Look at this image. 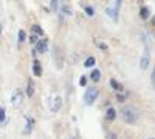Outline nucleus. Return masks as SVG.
Here are the masks:
<instances>
[{
  "mask_svg": "<svg viewBox=\"0 0 155 139\" xmlns=\"http://www.w3.org/2000/svg\"><path fill=\"white\" fill-rule=\"evenodd\" d=\"M121 115H123L124 122H127V124H135L138 121V115H137L135 108H132V107H124Z\"/></svg>",
  "mask_w": 155,
  "mask_h": 139,
  "instance_id": "f257e3e1",
  "label": "nucleus"
},
{
  "mask_svg": "<svg viewBox=\"0 0 155 139\" xmlns=\"http://www.w3.org/2000/svg\"><path fill=\"white\" fill-rule=\"evenodd\" d=\"M98 96H99V90L96 87H90V88H87L85 90V94H84V102L87 104V105H92L95 100L98 99Z\"/></svg>",
  "mask_w": 155,
  "mask_h": 139,
  "instance_id": "f03ea898",
  "label": "nucleus"
},
{
  "mask_svg": "<svg viewBox=\"0 0 155 139\" xmlns=\"http://www.w3.org/2000/svg\"><path fill=\"white\" fill-rule=\"evenodd\" d=\"M121 3H123V2H112V5L106 8V14H107L113 22H118V11H120Z\"/></svg>",
  "mask_w": 155,
  "mask_h": 139,
  "instance_id": "7ed1b4c3",
  "label": "nucleus"
},
{
  "mask_svg": "<svg viewBox=\"0 0 155 139\" xmlns=\"http://www.w3.org/2000/svg\"><path fill=\"white\" fill-rule=\"evenodd\" d=\"M144 45H146V48H144V51H143V56H141V60H140V67L143 68V70H146L147 67H149V64H150V51H149V42H147V39L144 37Z\"/></svg>",
  "mask_w": 155,
  "mask_h": 139,
  "instance_id": "20e7f679",
  "label": "nucleus"
},
{
  "mask_svg": "<svg viewBox=\"0 0 155 139\" xmlns=\"http://www.w3.org/2000/svg\"><path fill=\"white\" fill-rule=\"evenodd\" d=\"M11 102H12V107H19L22 102H23V93L20 88L12 91V96H11Z\"/></svg>",
  "mask_w": 155,
  "mask_h": 139,
  "instance_id": "39448f33",
  "label": "nucleus"
},
{
  "mask_svg": "<svg viewBox=\"0 0 155 139\" xmlns=\"http://www.w3.org/2000/svg\"><path fill=\"white\" fill-rule=\"evenodd\" d=\"M54 65L58 67V70L64 68V54L59 46H54Z\"/></svg>",
  "mask_w": 155,
  "mask_h": 139,
  "instance_id": "423d86ee",
  "label": "nucleus"
},
{
  "mask_svg": "<svg viewBox=\"0 0 155 139\" xmlns=\"http://www.w3.org/2000/svg\"><path fill=\"white\" fill-rule=\"evenodd\" d=\"M47 49H48V40L42 39V40H39L36 43V49H34V51L36 53H47Z\"/></svg>",
  "mask_w": 155,
  "mask_h": 139,
  "instance_id": "0eeeda50",
  "label": "nucleus"
},
{
  "mask_svg": "<svg viewBox=\"0 0 155 139\" xmlns=\"http://www.w3.org/2000/svg\"><path fill=\"white\" fill-rule=\"evenodd\" d=\"M33 73H34V76H42V67H41V62L39 60H36L34 59V62H33Z\"/></svg>",
  "mask_w": 155,
  "mask_h": 139,
  "instance_id": "6e6552de",
  "label": "nucleus"
},
{
  "mask_svg": "<svg viewBox=\"0 0 155 139\" xmlns=\"http://www.w3.org/2000/svg\"><path fill=\"white\" fill-rule=\"evenodd\" d=\"M149 16H150V9L147 6H141L140 8V17L143 20H146V19H149Z\"/></svg>",
  "mask_w": 155,
  "mask_h": 139,
  "instance_id": "1a4fd4ad",
  "label": "nucleus"
},
{
  "mask_svg": "<svg viewBox=\"0 0 155 139\" xmlns=\"http://www.w3.org/2000/svg\"><path fill=\"white\" fill-rule=\"evenodd\" d=\"M61 102H62V99H61L59 96H56V97L53 99V104H51V111H58V110L61 108Z\"/></svg>",
  "mask_w": 155,
  "mask_h": 139,
  "instance_id": "9d476101",
  "label": "nucleus"
},
{
  "mask_svg": "<svg viewBox=\"0 0 155 139\" xmlns=\"http://www.w3.org/2000/svg\"><path fill=\"white\" fill-rule=\"evenodd\" d=\"M106 118H107L109 121H113V119L116 118V110H115L113 107H109V108H107V111H106Z\"/></svg>",
  "mask_w": 155,
  "mask_h": 139,
  "instance_id": "9b49d317",
  "label": "nucleus"
},
{
  "mask_svg": "<svg viewBox=\"0 0 155 139\" xmlns=\"http://www.w3.org/2000/svg\"><path fill=\"white\" fill-rule=\"evenodd\" d=\"M90 79H92L93 82H98V81L101 79V71H99L98 68H93L92 74H90Z\"/></svg>",
  "mask_w": 155,
  "mask_h": 139,
  "instance_id": "f8f14e48",
  "label": "nucleus"
},
{
  "mask_svg": "<svg viewBox=\"0 0 155 139\" xmlns=\"http://www.w3.org/2000/svg\"><path fill=\"white\" fill-rule=\"evenodd\" d=\"M27 96H34V82L33 81H28L27 84Z\"/></svg>",
  "mask_w": 155,
  "mask_h": 139,
  "instance_id": "ddd939ff",
  "label": "nucleus"
},
{
  "mask_svg": "<svg viewBox=\"0 0 155 139\" xmlns=\"http://www.w3.org/2000/svg\"><path fill=\"white\" fill-rule=\"evenodd\" d=\"M110 87L113 88V90H116L118 93H120V91H123V85H121L118 81H115V79H112V81H110Z\"/></svg>",
  "mask_w": 155,
  "mask_h": 139,
  "instance_id": "4468645a",
  "label": "nucleus"
},
{
  "mask_svg": "<svg viewBox=\"0 0 155 139\" xmlns=\"http://www.w3.org/2000/svg\"><path fill=\"white\" fill-rule=\"evenodd\" d=\"M95 62H96V59H95L93 56H90V57H87V59H85L84 67H85V68H92V67L95 65Z\"/></svg>",
  "mask_w": 155,
  "mask_h": 139,
  "instance_id": "2eb2a0df",
  "label": "nucleus"
},
{
  "mask_svg": "<svg viewBox=\"0 0 155 139\" xmlns=\"http://www.w3.org/2000/svg\"><path fill=\"white\" fill-rule=\"evenodd\" d=\"M31 31H33V34H36V36H44V30L39 27V25H33Z\"/></svg>",
  "mask_w": 155,
  "mask_h": 139,
  "instance_id": "dca6fc26",
  "label": "nucleus"
},
{
  "mask_svg": "<svg viewBox=\"0 0 155 139\" xmlns=\"http://www.w3.org/2000/svg\"><path fill=\"white\" fill-rule=\"evenodd\" d=\"M62 14H65L67 17H71L73 16V9L67 5H62Z\"/></svg>",
  "mask_w": 155,
  "mask_h": 139,
  "instance_id": "f3484780",
  "label": "nucleus"
},
{
  "mask_svg": "<svg viewBox=\"0 0 155 139\" xmlns=\"http://www.w3.org/2000/svg\"><path fill=\"white\" fill-rule=\"evenodd\" d=\"M17 39H19V43L25 42V39H27V33H25L23 30H20V31L17 33Z\"/></svg>",
  "mask_w": 155,
  "mask_h": 139,
  "instance_id": "a211bd4d",
  "label": "nucleus"
},
{
  "mask_svg": "<svg viewBox=\"0 0 155 139\" xmlns=\"http://www.w3.org/2000/svg\"><path fill=\"white\" fill-rule=\"evenodd\" d=\"M84 11H85V14H87L88 17H93V16H95V9H93V6H84Z\"/></svg>",
  "mask_w": 155,
  "mask_h": 139,
  "instance_id": "6ab92c4d",
  "label": "nucleus"
},
{
  "mask_svg": "<svg viewBox=\"0 0 155 139\" xmlns=\"http://www.w3.org/2000/svg\"><path fill=\"white\" fill-rule=\"evenodd\" d=\"M33 125H34V121L33 119H27V128H25V133H30L31 130H33Z\"/></svg>",
  "mask_w": 155,
  "mask_h": 139,
  "instance_id": "aec40b11",
  "label": "nucleus"
},
{
  "mask_svg": "<svg viewBox=\"0 0 155 139\" xmlns=\"http://www.w3.org/2000/svg\"><path fill=\"white\" fill-rule=\"evenodd\" d=\"M30 42H31L33 45H36V43L39 42V37H37L36 34H31V36H30Z\"/></svg>",
  "mask_w": 155,
  "mask_h": 139,
  "instance_id": "412c9836",
  "label": "nucleus"
},
{
  "mask_svg": "<svg viewBox=\"0 0 155 139\" xmlns=\"http://www.w3.org/2000/svg\"><path fill=\"white\" fill-rule=\"evenodd\" d=\"M79 85H81V87H85V85H87V77H85V76H81V79H79Z\"/></svg>",
  "mask_w": 155,
  "mask_h": 139,
  "instance_id": "4be33fe9",
  "label": "nucleus"
},
{
  "mask_svg": "<svg viewBox=\"0 0 155 139\" xmlns=\"http://www.w3.org/2000/svg\"><path fill=\"white\" fill-rule=\"evenodd\" d=\"M3 121H5V110L0 108V122H3Z\"/></svg>",
  "mask_w": 155,
  "mask_h": 139,
  "instance_id": "5701e85b",
  "label": "nucleus"
},
{
  "mask_svg": "<svg viewBox=\"0 0 155 139\" xmlns=\"http://www.w3.org/2000/svg\"><path fill=\"white\" fill-rule=\"evenodd\" d=\"M152 87L155 88V68H153V71H152Z\"/></svg>",
  "mask_w": 155,
  "mask_h": 139,
  "instance_id": "b1692460",
  "label": "nucleus"
},
{
  "mask_svg": "<svg viewBox=\"0 0 155 139\" xmlns=\"http://www.w3.org/2000/svg\"><path fill=\"white\" fill-rule=\"evenodd\" d=\"M51 3V8H58V2H54V0H53V2H50Z\"/></svg>",
  "mask_w": 155,
  "mask_h": 139,
  "instance_id": "393cba45",
  "label": "nucleus"
},
{
  "mask_svg": "<svg viewBox=\"0 0 155 139\" xmlns=\"http://www.w3.org/2000/svg\"><path fill=\"white\" fill-rule=\"evenodd\" d=\"M99 48H101V49H107V45H106V43H99Z\"/></svg>",
  "mask_w": 155,
  "mask_h": 139,
  "instance_id": "a878e982",
  "label": "nucleus"
},
{
  "mask_svg": "<svg viewBox=\"0 0 155 139\" xmlns=\"http://www.w3.org/2000/svg\"><path fill=\"white\" fill-rule=\"evenodd\" d=\"M107 136H109V139H116V136H115V134H113V133H109V134H107Z\"/></svg>",
  "mask_w": 155,
  "mask_h": 139,
  "instance_id": "bb28decb",
  "label": "nucleus"
},
{
  "mask_svg": "<svg viewBox=\"0 0 155 139\" xmlns=\"http://www.w3.org/2000/svg\"><path fill=\"white\" fill-rule=\"evenodd\" d=\"M152 23H153V25H155V17H153V19H152Z\"/></svg>",
  "mask_w": 155,
  "mask_h": 139,
  "instance_id": "cd10ccee",
  "label": "nucleus"
},
{
  "mask_svg": "<svg viewBox=\"0 0 155 139\" xmlns=\"http://www.w3.org/2000/svg\"><path fill=\"white\" fill-rule=\"evenodd\" d=\"M0 34H2V30H0Z\"/></svg>",
  "mask_w": 155,
  "mask_h": 139,
  "instance_id": "c85d7f7f",
  "label": "nucleus"
},
{
  "mask_svg": "<svg viewBox=\"0 0 155 139\" xmlns=\"http://www.w3.org/2000/svg\"><path fill=\"white\" fill-rule=\"evenodd\" d=\"M73 139H76V137H73Z\"/></svg>",
  "mask_w": 155,
  "mask_h": 139,
  "instance_id": "c756f323",
  "label": "nucleus"
}]
</instances>
